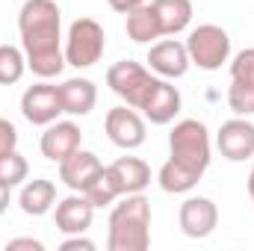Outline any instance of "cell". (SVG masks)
I'll return each instance as SVG.
<instances>
[{"mask_svg": "<svg viewBox=\"0 0 254 251\" xmlns=\"http://www.w3.org/2000/svg\"><path fill=\"white\" fill-rule=\"evenodd\" d=\"M15 145H18V130H15V125L6 122V119H0V154L15 151Z\"/></svg>", "mask_w": 254, "mask_h": 251, "instance_id": "27", "label": "cell"}, {"mask_svg": "<svg viewBox=\"0 0 254 251\" xmlns=\"http://www.w3.org/2000/svg\"><path fill=\"white\" fill-rule=\"evenodd\" d=\"M139 110L145 113V119L151 125H169L181 113V92L166 77L154 80V86H151V92H148V98H145V104Z\"/></svg>", "mask_w": 254, "mask_h": 251, "instance_id": "11", "label": "cell"}, {"mask_svg": "<svg viewBox=\"0 0 254 251\" xmlns=\"http://www.w3.org/2000/svg\"><path fill=\"white\" fill-rule=\"evenodd\" d=\"M27 175H30V166H27V160H24L18 151L0 154V184L18 187L21 181H27Z\"/></svg>", "mask_w": 254, "mask_h": 251, "instance_id": "24", "label": "cell"}, {"mask_svg": "<svg viewBox=\"0 0 254 251\" xmlns=\"http://www.w3.org/2000/svg\"><path fill=\"white\" fill-rule=\"evenodd\" d=\"M151 9L160 21L163 36H178L187 30L192 21V3L190 0H151Z\"/></svg>", "mask_w": 254, "mask_h": 251, "instance_id": "18", "label": "cell"}, {"mask_svg": "<svg viewBox=\"0 0 254 251\" xmlns=\"http://www.w3.org/2000/svg\"><path fill=\"white\" fill-rule=\"evenodd\" d=\"M21 113L30 125H51L57 122V116L63 113V101H60V86L51 83H36L24 92L21 98Z\"/></svg>", "mask_w": 254, "mask_h": 251, "instance_id": "7", "label": "cell"}, {"mask_svg": "<svg viewBox=\"0 0 254 251\" xmlns=\"http://www.w3.org/2000/svg\"><path fill=\"white\" fill-rule=\"evenodd\" d=\"M60 101L68 116H89L98 104V89L89 77H71L60 86Z\"/></svg>", "mask_w": 254, "mask_h": 251, "instance_id": "16", "label": "cell"}, {"mask_svg": "<svg viewBox=\"0 0 254 251\" xmlns=\"http://www.w3.org/2000/svg\"><path fill=\"white\" fill-rule=\"evenodd\" d=\"M187 54H190V63L198 65L201 71H216L231 57V39H228V33L222 27L201 24L187 39Z\"/></svg>", "mask_w": 254, "mask_h": 251, "instance_id": "5", "label": "cell"}, {"mask_svg": "<svg viewBox=\"0 0 254 251\" xmlns=\"http://www.w3.org/2000/svg\"><path fill=\"white\" fill-rule=\"evenodd\" d=\"M231 80H240V83H254V48L249 51H240L231 63Z\"/></svg>", "mask_w": 254, "mask_h": 251, "instance_id": "26", "label": "cell"}, {"mask_svg": "<svg viewBox=\"0 0 254 251\" xmlns=\"http://www.w3.org/2000/svg\"><path fill=\"white\" fill-rule=\"evenodd\" d=\"M169 151H172V160L187 166L192 172L204 175L207 166H210V136H207V127L201 125L198 119H184L178 122L175 130L169 133Z\"/></svg>", "mask_w": 254, "mask_h": 251, "instance_id": "3", "label": "cell"}, {"mask_svg": "<svg viewBox=\"0 0 254 251\" xmlns=\"http://www.w3.org/2000/svg\"><path fill=\"white\" fill-rule=\"evenodd\" d=\"M60 21L63 15L54 0H27L18 12V30H21L27 68L42 80L57 77L68 65L65 51L60 48V39H63Z\"/></svg>", "mask_w": 254, "mask_h": 251, "instance_id": "1", "label": "cell"}, {"mask_svg": "<svg viewBox=\"0 0 254 251\" xmlns=\"http://www.w3.org/2000/svg\"><path fill=\"white\" fill-rule=\"evenodd\" d=\"M198 181H201L198 172H192V169H187V166L175 163L172 157H169V163L160 169V187H163V192H172V195H181V192L195 189Z\"/></svg>", "mask_w": 254, "mask_h": 251, "instance_id": "21", "label": "cell"}, {"mask_svg": "<svg viewBox=\"0 0 254 251\" xmlns=\"http://www.w3.org/2000/svg\"><path fill=\"white\" fill-rule=\"evenodd\" d=\"M104 130H107L110 142L125 151H133L145 142V122L139 119V113L133 107H113L107 113Z\"/></svg>", "mask_w": 254, "mask_h": 251, "instance_id": "9", "label": "cell"}, {"mask_svg": "<svg viewBox=\"0 0 254 251\" xmlns=\"http://www.w3.org/2000/svg\"><path fill=\"white\" fill-rule=\"evenodd\" d=\"M228 107H231L237 116H254V83L231 80V89H228Z\"/></svg>", "mask_w": 254, "mask_h": 251, "instance_id": "25", "label": "cell"}, {"mask_svg": "<svg viewBox=\"0 0 254 251\" xmlns=\"http://www.w3.org/2000/svg\"><path fill=\"white\" fill-rule=\"evenodd\" d=\"M92 219H95V207L83 192L68 195L57 204V228L68 237L71 234H86L92 228Z\"/></svg>", "mask_w": 254, "mask_h": 251, "instance_id": "15", "label": "cell"}, {"mask_svg": "<svg viewBox=\"0 0 254 251\" xmlns=\"http://www.w3.org/2000/svg\"><path fill=\"white\" fill-rule=\"evenodd\" d=\"M116 184L122 189V195H130V192H142V189L151 184V166L139 157H119L113 166H110Z\"/></svg>", "mask_w": 254, "mask_h": 251, "instance_id": "17", "label": "cell"}, {"mask_svg": "<svg viewBox=\"0 0 254 251\" xmlns=\"http://www.w3.org/2000/svg\"><path fill=\"white\" fill-rule=\"evenodd\" d=\"M18 204H21V210H24L27 216H45V213L57 204V187H54L51 181H45V178L30 181L27 187L21 189Z\"/></svg>", "mask_w": 254, "mask_h": 251, "instance_id": "19", "label": "cell"}, {"mask_svg": "<svg viewBox=\"0 0 254 251\" xmlns=\"http://www.w3.org/2000/svg\"><path fill=\"white\" fill-rule=\"evenodd\" d=\"M145 0H110V6L116 9V12H122V15H127V12H133L136 6H142Z\"/></svg>", "mask_w": 254, "mask_h": 251, "instance_id": "30", "label": "cell"}, {"mask_svg": "<svg viewBox=\"0 0 254 251\" xmlns=\"http://www.w3.org/2000/svg\"><path fill=\"white\" fill-rule=\"evenodd\" d=\"M154 80L157 77H151V71L145 65L133 63V60H122V63H116L107 71V86L125 101L127 107H133V110H139L145 104Z\"/></svg>", "mask_w": 254, "mask_h": 251, "instance_id": "6", "label": "cell"}, {"mask_svg": "<svg viewBox=\"0 0 254 251\" xmlns=\"http://www.w3.org/2000/svg\"><path fill=\"white\" fill-rule=\"evenodd\" d=\"M216 145H219L222 157L231 160V163L252 160L254 157V125L246 122L243 116L225 122L219 127V133H216Z\"/></svg>", "mask_w": 254, "mask_h": 251, "instance_id": "8", "label": "cell"}, {"mask_svg": "<svg viewBox=\"0 0 254 251\" xmlns=\"http://www.w3.org/2000/svg\"><path fill=\"white\" fill-rule=\"evenodd\" d=\"M83 195L92 201V207H95V210H98V207L113 204L116 198H122V189H119V184H116V178H113L110 166H104V172H101L89 187L83 189Z\"/></svg>", "mask_w": 254, "mask_h": 251, "instance_id": "22", "label": "cell"}, {"mask_svg": "<svg viewBox=\"0 0 254 251\" xmlns=\"http://www.w3.org/2000/svg\"><path fill=\"white\" fill-rule=\"evenodd\" d=\"M27 57L15 45H0V86H12L24 77Z\"/></svg>", "mask_w": 254, "mask_h": 251, "instance_id": "23", "label": "cell"}, {"mask_svg": "<svg viewBox=\"0 0 254 251\" xmlns=\"http://www.w3.org/2000/svg\"><path fill=\"white\" fill-rule=\"evenodd\" d=\"M83 142V133L74 122H51L42 133V154L51 163H63L68 154H74Z\"/></svg>", "mask_w": 254, "mask_h": 251, "instance_id": "14", "label": "cell"}, {"mask_svg": "<svg viewBox=\"0 0 254 251\" xmlns=\"http://www.w3.org/2000/svg\"><path fill=\"white\" fill-rule=\"evenodd\" d=\"M151 246V201L142 192L125 195L110 216V251H145Z\"/></svg>", "mask_w": 254, "mask_h": 251, "instance_id": "2", "label": "cell"}, {"mask_svg": "<svg viewBox=\"0 0 254 251\" xmlns=\"http://www.w3.org/2000/svg\"><path fill=\"white\" fill-rule=\"evenodd\" d=\"M178 222H181V231L192 237V240H204L216 231V222H219V210L210 198H187L181 204V213H178Z\"/></svg>", "mask_w": 254, "mask_h": 251, "instance_id": "10", "label": "cell"}, {"mask_svg": "<svg viewBox=\"0 0 254 251\" xmlns=\"http://www.w3.org/2000/svg\"><path fill=\"white\" fill-rule=\"evenodd\" d=\"M127 36H130L133 42H139V45H148V42H154V39L163 36L160 21H157L151 3H142V6H136L133 12H127Z\"/></svg>", "mask_w": 254, "mask_h": 251, "instance_id": "20", "label": "cell"}, {"mask_svg": "<svg viewBox=\"0 0 254 251\" xmlns=\"http://www.w3.org/2000/svg\"><path fill=\"white\" fill-rule=\"evenodd\" d=\"M249 195H252V201H254V166H252V175H249Z\"/></svg>", "mask_w": 254, "mask_h": 251, "instance_id": "32", "label": "cell"}, {"mask_svg": "<svg viewBox=\"0 0 254 251\" xmlns=\"http://www.w3.org/2000/svg\"><path fill=\"white\" fill-rule=\"evenodd\" d=\"M6 249H9V251H18V249L42 251V249H45V246H42L39 240H30V237H21V240H9V243H6Z\"/></svg>", "mask_w": 254, "mask_h": 251, "instance_id": "29", "label": "cell"}, {"mask_svg": "<svg viewBox=\"0 0 254 251\" xmlns=\"http://www.w3.org/2000/svg\"><path fill=\"white\" fill-rule=\"evenodd\" d=\"M107 36L95 18H77L65 39V63L74 68H92L104 57Z\"/></svg>", "mask_w": 254, "mask_h": 251, "instance_id": "4", "label": "cell"}, {"mask_svg": "<svg viewBox=\"0 0 254 251\" xmlns=\"http://www.w3.org/2000/svg\"><path fill=\"white\" fill-rule=\"evenodd\" d=\"M148 65L151 71H157L160 77L166 80H178L190 71V54H187V45L175 42V39H166V42H157L151 45L148 51Z\"/></svg>", "mask_w": 254, "mask_h": 251, "instance_id": "12", "label": "cell"}, {"mask_svg": "<svg viewBox=\"0 0 254 251\" xmlns=\"http://www.w3.org/2000/svg\"><path fill=\"white\" fill-rule=\"evenodd\" d=\"M63 251H95V243L92 240H86V237H80V234H71V240H65Z\"/></svg>", "mask_w": 254, "mask_h": 251, "instance_id": "28", "label": "cell"}, {"mask_svg": "<svg viewBox=\"0 0 254 251\" xmlns=\"http://www.w3.org/2000/svg\"><path fill=\"white\" fill-rule=\"evenodd\" d=\"M9 189L12 187H6V184H0V213L9 207Z\"/></svg>", "mask_w": 254, "mask_h": 251, "instance_id": "31", "label": "cell"}, {"mask_svg": "<svg viewBox=\"0 0 254 251\" xmlns=\"http://www.w3.org/2000/svg\"><path fill=\"white\" fill-rule=\"evenodd\" d=\"M101 172H104V163L92 151H83V148H77L60 163V181L74 192H83Z\"/></svg>", "mask_w": 254, "mask_h": 251, "instance_id": "13", "label": "cell"}]
</instances>
